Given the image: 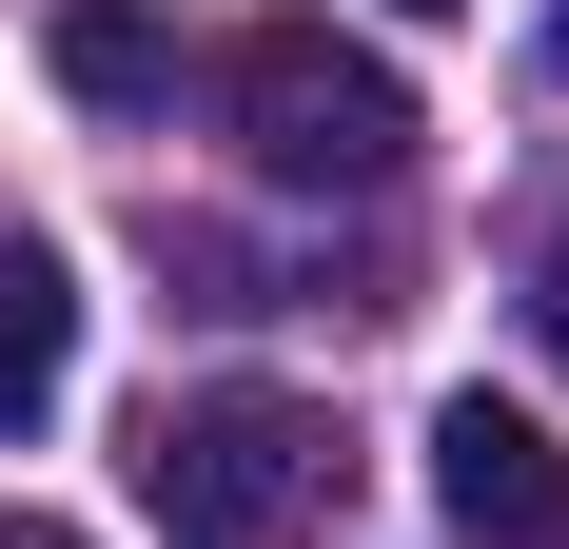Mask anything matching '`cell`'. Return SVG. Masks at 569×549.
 Masks as SVG:
<instances>
[{
	"label": "cell",
	"instance_id": "1",
	"mask_svg": "<svg viewBox=\"0 0 569 549\" xmlns=\"http://www.w3.org/2000/svg\"><path fill=\"white\" fill-rule=\"evenodd\" d=\"M217 118H236V158L276 177V197H373V177H412V79L373 40H335V20H256V40L217 59Z\"/></svg>",
	"mask_w": 569,
	"mask_h": 549
},
{
	"label": "cell",
	"instance_id": "2",
	"mask_svg": "<svg viewBox=\"0 0 569 549\" xmlns=\"http://www.w3.org/2000/svg\"><path fill=\"white\" fill-rule=\"evenodd\" d=\"M138 510L177 549H315L335 510V432L295 412V392H158V432H138Z\"/></svg>",
	"mask_w": 569,
	"mask_h": 549
},
{
	"label": "cell",
	"instance_id": "3",
	"mask_svg": "<svg viewBox=\"0 0 569 549\" xmlns=\"http://www.w3.org/2000/svg\"><path fill=\"white\" fill-rule=\"evenodd\" d=\"M432 491H452V530H491V549H569V451L530 432L511 392H452V412H432Z\"/></svg>",
	"mask_w": 569,
	"mask_h": 549
},
{
	"label": "cell",
	"instance_id": "4",
	"mask_svg": "<svg viewBox=\"0 0 569 549\" xmlns=\"http://www.w3.org/2000/svg\"><path fill=\"white\" fill-rule=\"evenodd\" d=\"M59 392H79V274L40 236H0V432H40Z\"/></svg>",
	"mask_w": 569,
	"mask_h": 549
},
{
	"label": "cell",
	"instance_id": "5",
	"mask_svg": "<svg viewBox=\"0 0 569 549\" xmlns=\"http://www.w3.org/2000/svg\"><path fill=\"white\" fill-rule=\"evenodd\" d=\"M40 59H59V99H99V118H158L177 99V20L158 0H59Z\"/></svg>",
	"mask_w": 569,
	"mask_h": 549
},
{
	"label": "cell",
	"instance_id": "6",
	"mask_svg": "<svg viewBox=\"0 0 569 549\" xmlns=\"http://www.w3.org/2000/svg\"><path fill=\"white\" fill-rule=\"evenodd\" d=\"M530 333H550V353H569V236H550V274H530Z\"/></svg>",
	"mask_w": 569,
	"mask_h": 549
},
{
	"label": "cell",
	"instance_id": "7",
	"mask_svg": "<svg viewBox=\"0 0 569 549\" xmlns=\"http://www.w3.org/2000/svg\"><path fill=\"white\" fill-rule=\"evenodd\" d=\"M0 549H99V530H59V510H0Z\"/></svg>",
	"mask_w": 569,
	"mask_h": 549
},
{
	"label": "cell",
	"instance_id": "8",
	"mask_svg": "<svg viewBox=\"0 0 569 549\" xmlns=\"http://www.w3.org/2000/svg\"><path fill=\"white\" fill-rule=\"evenodd\" d=\"M550 59H569V0H550Z\"/></svg>",
	"mask_w": 569,
	"mask_h": 549
},
{
	"label": "cell",
	"instance_id": "9",
	"mask_svg": "<svg viewBox=\"0 0 569 549\" xmlns=\"http://www.w3.org/2000/svg\"><path fill=\"white\" fill-rule=\"evenodd\" d=\"M412 20H452V0H412Z\"/></svg>",
	"mask_w": 569,
	"mask_h": 549
}]
</instances>
